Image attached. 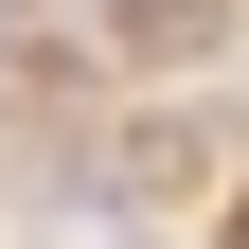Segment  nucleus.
I'll list each match as a JSON object with an SVG mask.
<instances>
[{
    "mask_svg": "<svg viewBox=\"0 0 249 249\" xmlns=\"http://www.w3.org/2000/svg\"><path fill=\"white\" fill-rule=\"evenodd\" d=\"M124 53H213V0H107Z\"/></svg>",
    "mask_w": 249,
    "mask_h": 249,
    "instance_id": "f257e3e1",
    "label": "nucleus"
},
{
    "mask_svg": "<svg viewBox=\"0 0 249 249\" xmlns=\"http://www.w3.org/2000/svg\"><path fill=\"white\" fill-rule=\"evenodd\" d=\"M0 18H18V0H0Z\"/></svg>",
    "mask_w": 249,
    "mask_h": 249,
    "instance_id": "f03ea898",
    "label": "nucleus"
}]
</instances>
